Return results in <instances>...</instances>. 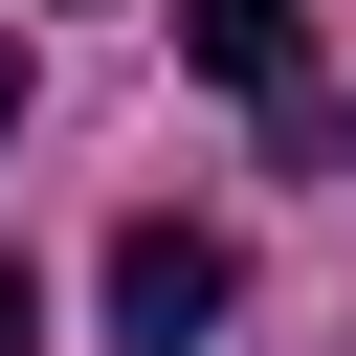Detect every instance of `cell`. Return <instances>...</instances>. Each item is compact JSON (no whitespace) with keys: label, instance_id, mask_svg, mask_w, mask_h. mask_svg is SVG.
Segmentation results:
<instances>
[{"label":"cell","instance_id":"6da1fadb","mask_svg":"<svg viewBox=\"0 0 356 356\" xmlns=\"http://www.w3.org/2000/svg\"><path fill=\"white\" fill-rule=\"evenodd\" d=\"M222 289H245V267H222V222H111V334H134V356H200V334H222Z\"/></svg>","mask_w":356,"mask_h":356},{"label":"cell","instance_id":"7a4b0ae2","mask_svg":"<svg viewBox=\"0 0 356 356\" xmlns=\"http://www.w3.org/2000/svg\"><path fill=\"white\" fill-rule=\"evenodd\" d=\"M178 44H200V89H245V111H312V0H178Z\"/></svg>","mask_w":356,"mask_h":356},{"label":"cell","instance_id":"3957f363","mask_svg":"<svg viewBox=\"0 0 356 356\" xmlns=\"http://www.w3.org/2000/svg\"><path fill=\"white\" fill-rule=\"evenodd\" d=\"M22 334H44V289H22V245H0V356H22Z\"/></svg>","mask_w":356,"mask_h":356},{"label":"cell","instance_id":"277c9868","mask_svg":"<svg viewBox=\"0 0 356 356\" xmlns=\"http://www.w3.org/2000/svg\"><path fill=\"white\" fill-rule=\"evenodd\" d=\"M0 134H22V44H0Z\"/></svg>","mask_w":356,"mask_h":356}]
</instances>
